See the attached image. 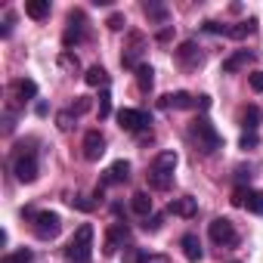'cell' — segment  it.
<instances>
[{"label":"cell","instance_id":"obj_24","mask_svg":"<svg viewBox=\"0 0 263 263\" xmlns=\"http://www.w3.org/2000/svg\"><path fill=\"white\" fill-rule=\"evenodd\" d=\"M254 28H257V19H245V22H238V25L226 28V34H229V37H235V41H241V37L254 34Z\"/></svg>","mask_w":263,"mask_h":263},{"label":"cell","instance_id":"obj_44","mask_svg":"<svg viewBox=\"0 0 263 263\" xmlns=\"http://www.w3.org/2000/svg\"><path fill=\"white\" fill-rule=\"evenodd\" d=\"M235 174H238V183H245V180H251V171H248V167H238Z\"/></svg>","mask_w":263,"mask_h":263},{"label":"cell","instance_id":"obj_40","mask_svg":"<svg viewBox=\"0 0 263 263\" xmlns=\"http://www.w3.org/2000/svg\"><path fill=\"white\" fill-rule=\"evenodd\" d=\"M204 31H208V34H226V25H220V22H211V19H208V22H204Z\"/></svg>","mask_w":263,"mask_h":263},{"label":"cell","instance_id":"obj_29","mask_svg":"<svg viewBox=\"0 0 263 263\" xmlns=\"http://www.w3.org/2000/svg\"><path fill=\"white\" fill-rule=\"evenodd\" d=\"M31 260H34V254L28 248H19V251H13V254L4 257V263H31Z\"/></svg>","mask_w":263,"mask_h":263},{"label":"cell","instance_id":"obj_23","mask_svg":"<svg viewBox=\"0 0 263 263\" xmlns=\"http://www.w3.org/2000/svg\"><path fill=\"white\" fill-rule=\"evenodd\" d=\"M56 62H59V68H62V71H68V74H78V71H81V59H78L71 50H62Z\"/></svg>","mask_w":263,"mask_h":263},{"label":"cell","instance_id":"obj_11","mask_svg":"<svg viewBox=\"0 0 263 263\" xmlns=\"http://www.w3.org/2000/svg\"><path fill=\"white\" fill-rule=\"evenodd\" d=\"M177 59H180V65H186V68H195V65H201V62H204V56L198 53V44H195V41H186V44H180V50H177Z\"/></svg>","mask_w":263,"mask_h":263},{"label":"cell","instance_id":"obj_16","mask_svg":"<svg viewBox=\"0 0 263 263\" xmlns=\"http://www.w3.org/2000/svg\"><path fill=\"white\" fill-rule=\"evenodd\" d=\"M180 248H183V254H186V260H189V263H198V260L204 257L201 241H198V235H192V232H186V235L180 238Z\"/></svg>","mask_w":263,"mask_h":263},{"label":"cell","instance_id":"obj_33","mask_svg":"<svg viewBox=\"0 0 263 263\" xmlns=\"http://www.w3.org/2000/svg\"><path fill=\"white\" fill-rule=\"evenodd\" d=\"M108 115H111V93L102 90L99 93V118H108Z\"/></svg>","mask_w":263,"mask_h":263},{"label":"cell","instance_id":"obj_34","mask_svg":"<svg viewBox=\"0 0 263 263\" xmlns=\"http://www.w3.org/2000/svg\"><path fill=\"white\" fill-rule=\"evenodd\" d=\"M161 223H164V217H161V214H149V217H146V223H143V229H146V232H158V229H161Z\"/></svg>","mask_w":263,"mask_h":263},{"label":"cell","instance_id":"obj_28","mask_svg":"<svg viewBox=\"0 0 263 263\" xmlns=\"http://www.w3.org/2000/svg\"><path fill=\"white\" fill-rule=\"evenodd\" d=\"M143 10H146L149 19H155V22H167V7H161V4H146Z\"/></svg>","mask_w":263,"mask_h":263},{"label":"cell","instance_id":"obj_6","mask_svg":"<svg viewBox=\"0 0 263 263\" xmlns=\"http://www.w3.org/2000/svg\"><path fill=\"white\" fill-rule=\"evenodd\" d=\"M146 47H149L146 34H140V31H130V37H127V50L121 53V65H124V68H134V71H137V56H140Z\"/></svg>","mask_w":263,"mask_h":263},{"label":"cell","instance_id":"obj_43","mask_svg":"<svg viewBox=\"0 0 263 263\" xmlns=\"http://www.w3.org/2000/svg\"><path fill=\"white\" fill-rule=\"evenodd\" d=\"M195 105H198L201 111H204V108H211V96H198V99H195Z\"/></svg>","mask_w":263,"mask_h":263},{"label":"cell","instance_id":"obj_8","mask_svg":"<svg viewBox=\"0 0 263 263\" xmlns=\"http://www.w3.org/2000/svg\"><path fill=\"white\" fill-rule=\"evenodd\" d=\"M127 235H130V232H127V226H124V223H115V226L105 232V245H102V254H105V257H115V254H118V248H124Z\"/></svg>","mask_w":263,"mask_h":263},{"label":"cell","instance_id":"obj_14","mask_svg":"<svg viewBox=\"0 0 263 263\" xmlns=\"http://www.w3.org/2000/svg\"><path fill=\"white\" fill-rule=\"evenodd\" d=\"M127 180H130V161H124V158H121V161H115V164L105 171V177H102V183H99V186L105 189L108 183H127Z\"/></svg>","mask_w":263,"mask_h":263},{"label":"cell","instance_id":"obj_27","mask_svg":"<svg viewBox=\"0 0 263 263\" xmlns=\"http://www.w3.org/2000/svg\"><path fill=\"white\" fill-rule=\"evenodd\" d=\"M146 177H149V186H152V189H158V192L171 189V183H174V177H164V174H155V171H149Z\"/></svg>","mask_w":263,"mask_h":263},{"label":"cell","instance_id":"obj_37","mask_svg":"<svg viewBox=\"0 0 263 263\" xmlns=\"http://www.w3.org/2000/svg\"><path fill=\"white\" fill-rule=\"evenodd\" d=\"M13 22H16V13H10V10H7V16H4V28H0V34H4V37H10V34H13Z\"/></svg>","mask_w":263,"mask_h":263},{"label":"cell","instance_id":"obj_36","mask_svg":"<svg viewBox=\"0 0 263 263\" xmlns=\"http://www.w3.org/2000/svg\"><path fill=\"white\" fill-rule=\"evenodd\" d=\"M137 263H171V257L167 254H140Z\"/></svg>","mask_w":263,"mask_h":263},{"label":"cell","instance_id":"obj_46","mask_svg":"<svg viewBox=\"0 0 263 263\" xmlns=\"http://www.w3.org/2000/svg\"><path fill=\"white\" fill-rule=\"evenodd\" d=\"M232 263H235V260H232Z\"/></svg>","mask_w":263,"mask_h":263},{"label":"cell","instance_id":"obj_20","mask_svg":"<svg viewBox=\"0 0 263 263\" xmlns=\"http://www.w3.org/2000/svg\"><path fill=\"white\" fill-rule=\"evenodd\" d=\"M130 208H134V214H140L143 220L152 214V198H149V192H137L134 198H130Z\"/></svg>","mask_w":263,"mask_h":263},{"label":"cell","instance_id":"obj_3","mask_svg":"<svg viewBox=\"0 0 263 263\" xmlns=\"http://www.w3.org/2000/svg\"><path fill=\"white\" fill-rule=\"evenodd\" d=\"M208 235H211V241H214V245H223V248H235V245H238V232H235L232 220H226V217L211 220Z\"/></svg>","mask_w":263,"mask_h":263},{"label":"cell","instance_id":"obj_26","mask_svg":"<svg viewBox=\"0 0 263 263\" xmlns=\"http://www.w3.org/2000/svg\"><path fill=\"white\" fill-rule=\"evenodd\" d=\"M137 84H140V90H152V84H155V68L152 65H137Z\"/></svg>","mask_w":263,"mask_h":263},{"label":"cell","instance_id":"obj_1","mask_svg":"<svg viewBox=\"0 0 263 263\" xmlns=\"http://www.w3.org/2000/svg\"><path fill=\"white\" fill-rule=\"evenodd\" d=\"M189 140L198 146V152L201 155H214L217 149H223V137L217 134V127L201 115V118H195L192 124H189Z\"/></svg>","mask_w":263,"mask_h":263},{"label":"cell","instance_id":"obj_15","mask_svg":"<svg viewBox=\"0 0 263 263\" xmlns=\"http://www.w3.org/2000/svg\"><path fill=\"white\" fill-rule=\"evenodd\" d=\"M158 105H161V108H192V105H195V99H192L186 90H177V93L161 96V99H158Z\"/></svg>","mask_w":263,"mask_h":263},{"label":"cell","instance_id":"obj_13","mask_svg":"<svg viewBox=\"0 0 263 263\" xmlns=\"http://www.w3.org/2000/svg\"><path fill=\"white\" fill-rule=\"evenodd\" d=\"M10 93H13L19 102H31V99L37 96V84H34L31 78H19V81L10 84Z\"/></svg>","mask_w":263,"mask_h":263},{"label":"cell","instance_id":"obj_30","mask_svg":"<svg viewBox=\"0 0 263 263\" xmlns=\"http://www.w3.org/2000/svg\"><path fill=\"white\" fill-rule=\"evenodd\" d=\"M74 121H78V115H74L71 108L56 115V127H59V130H71V127H74Z\"/></svg>","mask_w":263,"mask_h":263},{"label":"cell","instance_id":"obj_35","mask_svg":"<svg viewBox=\"0 0 263 263\" xmlns=\"http://www.w3.org/2000/svg\"><path fill=\"white\" fill-rule=\"evenodd\" d=\"M248 84H251L254 93H263V71H251L248 74Z\"/></svg>","mask_w":263,"mask_h":263},{"label":"cell","instance_id":"obj_10","mask_svg":"<svg viewBox=\"0 0 263 263\" xmlns=\"http://www.w3.org/2000/svg\"><path fill=\"white\" fill-rule=\"evenodd\" d=\"M177 164H180V155H177V152H158V155L152 158V167H149V171L164 174V177H174Z\"/></svg>","mask_w":263,"mask_h":263},{"label":"cell","instance_id":"obj_22","mask_svg":"<svg viewBox=\"0 0 263 263\" xmlns=\"http://www.w3.org/2000/svg\"><path fill=\"white\" fill-rule=\"evenodd\" d=\"M241 208H248L251 214H260L263 217V192L260 189H245V204Z\"/></svg>","mask_w":263,"mask_h":263},{"label":"cell","instance_id":"obj_39","mask_svg":"<svg viewBox=\"0 0 263 263\" xmlns=\"http://www.w3.org/2000/svg\"><path fill=\"white\" fill-rule=\"evenodd\" d=\"M71 111H74V115H84V111H90V99H87V96H78V102L71 105Z\"/></svg>","mask_w":263,"mask_h":263},{"label":"cell","instance_id":"obj_42","mask_svg":"<svg viewBox=\"0 0 263 263\" xmlns=\"http://www.w3.org/2000/svg\"><path fill=\"white\" fill-rule=\"evenodd\" d=\"M229 201H232L235 208H241V204H245V186H238V189L232 192V198H229Z\"/></svg>","mask_w":263,"mask_h":263},{"label":"cell","instance_id":"obj_38","mask_svg":"<svg viewBox=\"0 0 263 263\" xmlns=\"http://www.w3.org/2000/svg\"><path fill=\"white\" fill-rule=\"evenodd\" d=\"M105 25H108V28H111V31H121V28H124V25H127V22H124V16H121V13H111V16H108V22H105Z\"/></svg>","mask_w":263,"mask_h":263},{"label":"cell","instance_id":"obj_32","mask_svg":"<svg viewBox=\"0 0 263 263\" xmlns=\"http://www.w3.org/2000/svg\"><path fill=\"white\" fill-rule=\"evenodd\" d=\"M238 146H241V149H257V146H260V137L254 134V130H245L241 140H238Z\"/></svg>","mask_w":263,"mask_h":263},{"label":"cell","instance_id":"obj_2","mask_svg":"<svg viewBox=\"0 0 263 263\" xmlns=\"http://www.w3.org/2000/svg\"><path fill=\"white\" fill-rule=\"evenodd\" d=\"M90 248H93V226L84 223V226L74 229V235H71V241L65 248V257L74 260V263H87L90 260Z\"/></svg>","mask_w":263,"mask_h":263},{"label":"cell","instance_id":"obj_31","mask_svg":"<svg viewBox=\"0 0 263 263\" xmlns=\"http://www.w3.org/2000/svg\"><path fill=\"white\" fill-rule=\"evenodd\" d=\"M68 204H71V208H78V211H84V214L96 208V201H90L87 195H74V198H68Z\"/></svg>","mask_w":263,"mask_h":263},{"label":"cell","instance_id":"obj_19","mask_svg":"<svg viewBox=\"0 0 263 263\" xmlns=\"http://www.w3.org/2000/svg\"><path fill=\"white\" fill-rule=\"evenodd\" d=\"M84 81H87V87H108V71L102 68V65H93V68H87V74H84Z\"/></svg>","mask_w":263,"mask_h":263},{"label":"cell","instance_id":"obj_9","mask_svg":"<svg viewBox=\"0 0 263 263\" xmlns=\"http://www.w3.org/2000/svg\"><path fill=\"white\" fill-rule=\"evenodd\" d=\"M105 155V137L99 134V130H87L84 137V158L87 161H99Z\"/></svg>","mask_w":263,"mask_h":263},{"label":"cell","instance_id":"obj_17","mask_svg":"<svg viewBox=\"0 0 263 263\" xmlns=\"http://www.w3.org/2000/svg\"><path fill=\"white\" fill-rule=\"evenodd\" d=\"M251 59H254V53H248V50H235L232 56H226V59H223V71H226V74H235V71H238V68H245Z\"/></svg>","mask_w":263,"mask_h":263},{"label":"cell","instance_id":"obj_4","mask_svg":"<svg viewBox=\"0 0 263 263\" xmlns=\"http://www.w3.org/2000/svg\"><path fill=\"white\" fill-rule=\"evenodd\" d=\"M152 118L143 111V108H121L118 111V127L127 130V134H143V130H149Z\"/></svg>","mask_w":263,"mask_h":263},{"label":"cell","instance_id":"obj_25","mask_svg":"<svg viewBox=\"0 0 263 263\" xmlns=\"http://www.w3.org/2000/svg\"><path fill=\"white\" fill-rule=\"evenodd\" d=\"M81 41H84V25H74V22H71V25L65 28V34H62V44H65V50L78 47Z\"/></svg>","mask_w":263,"mask_h":263},{"label":"cell","instance_id":"obj_18","mask_svg":"<svg viewBox=\"0 0 263 263\" xmlns=\"http://www.w3.org/2000/svg\"><path fill=\"white\" fill-rule=\"evenodd\" d=\"M25 16L34 19V22L47 19L50 16V0H28V4H25Z\"/></svg>","mask_w":263,"mask_h":263},{"label":"cell","instance_id":"obj_45","mask_svg":"<svg viewBox=\"0 0 263 263\" xmlns=\"http://www.w3.org/2000/svg\"><path fill=\"white\" fill-rule=\"evenodd\" d=\"M171 34H174V31H171V28H164V31H158V41L164 44V41H171Z\"/></svg>","mask_w":263,"mask_h":263},{"label":"cell","instance_id":"obj_12","mask_svg":"<svg viewBox=\"0 0 263 263\" xmlns=\"http://www.w3.org/2000/svg\"><path fill=\"white\" fill-rule=\"evenodd\" d=\"M167 211H171L174 217H183V220H192V217L198 214V204H195V198H189V195H183V198H171V204H167Z\"/></svg>","mask_w":263,"mask_h":263},{"label":"cell","instance_id":"obj_5","mask_svg":"<svg viewBox=\"0 0 263 263\" xmlns=\"http://www.w3.org/2000/svg\"><path fill=\"white\" fill-rule=\"evenodd\" d=\"M34 232H37L41 241L56 238V235L62 232V217H59L56 211H37V217H34Z\"/></svg>","mask_w":263,"mask_h":263},{"label":"cell","instance_id":"obj_21","mask_svg":"<svg viewBox=\"0 0 263 263\" xmlns=\"http://www.w3.org/2000/svg\"><path fill=\"white\" fill-rule=\"evenodd\" d=\"M260 121H263L260 105H248V108H241V127H245V130H257Z\"/></svg>","mask_w":263,"mask_h":263},{"label":"cell","instance_id":"obj_7","mask_svg":"<svg viewBox=\"0 0 263 263\" xmlns=\"http://www.w3.org/2000/svg\"><path fill=\"white\" fill-rule=\"evenodd\" d=\"M13 171H16V180L19 183H34L37 180V158L31 152L28 155H19L16 164H13Z\"/></svg>","mask_w":263,"mask_h":263},{"label":"cell","instance_id":"obj_41","mask_svg":"<svg viewBox=\"0 0 263 263\" xmlns=\"http://www.w3.org/2000/svg\"><path fill=\"white\" fill-rule=\"evenodd\" d=\"M13 127H16V118H13V108L4 115V134H13Z\"/></svg>","mask_w":263,"mask_h":263}]
</instances>
